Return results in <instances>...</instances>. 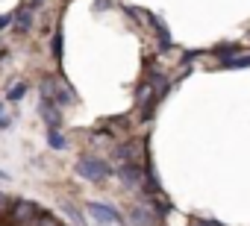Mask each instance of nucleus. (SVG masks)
<instances>
[{"instance_id":"obj_3","label":"nucleus","mask_w":250,"mask_h":226,"mask_svg":"<svg viewBox=\"0 0 250 226\" xmlns=\"http://www.w3.org/2000/svg\"><path fill=\"white\" fill-rule=\"evenodd\" d=\"M85 211L94 217V223H97V226H118V223H121L118 208H115V206H109V203H88V206H85Z\"/></svg>"},{"instance_id":"obj_22","label":"nucleus","mask_w":250,"mask_h":226,"mask_svg":"<svg viewBox=\"0 0 250 226\" xmlns=\"http://www.w3.org/2000/svg\"><path fill=\"white\" fill-rule=\"evenodd\" d=\"M9 179V173H3V170H0V182H6Z\"/></svg>"},{"instance_id":"obj_21","label":"nucleus","mask_w":250,"mask_h":226,"mask_svg":"<svg viewBox=\"0 0 250 226\" xmlns=\"http://www.w3.org/2000/svg\"><path fill=\"white\" fill-rule=\"evenodd\" d=\"M106 3H109V0H97V9H100V12H103V9H109Z\"/></svg>"},{"instance_id":"obj_4","label":"nucleus","mask_w":250,"mask_h":226,"mask_svg":"<svg viewBox=\"0 0 250 226\" xmlns=\"http://www.w3.org/2000/svg\"><path fill=\"white\" fill-rule=\"evenodd\" d=\"M118 176H121L124 188H130V191H139V188L145 185V170H142L139 162H121Z\"/></svg>"},{"instance_id":"obj_17","label":"nucleus","mask_w":250,"mask_h":226,"mask_svg":"<svg viewBox=\"0 0 250 226\" xmlns=\"http://www.w3.org/2000/svg\"><path fill=\"white\" fill-rule=\"evenodd\" d=\"M197 56H200V50H188V53L183 56V65H188V62H191V59H197Z\"/></svg>"},{"instance_id":"obj_19","label":"nucleus","mask_w":250,"mask_h":226,"mask_svg":"<svg viewBox=\"0 0 250 226\" xmlns=\"http://www.w3.org/2000/svg\"><path fill=\"white\" fill-rule=\"evenodd\" d=\"M42 6H44V0H30V9H33V12H39Z\"/></svg>"},{"instance_id":"obj_5","label":"nucleus","mask_w":250,"mask_h":226,"mask_svg":"<svg viewBox=\"0 0 250 226\" xmlns=\"http://www.w3.org/2000/svg\"><path fill=\"white\" fill-rule=\"evenodd\" d=\"M30 30H33V9L21 6L15 12V33H30Z\"/></svg>"},{"instance_id":"obj_12","label":"nucleus","mask_w":250,"mask_h":226,"mask_svg":"<svg viewBox=\"0 0 250 226\" xmlns=\"http://www.w3.org/2000/svg\"><path fill=\"white\" fill-rule=\"evenodd\" d=\"M238 50H241L238 44H221V47H215V56H218V59H229V56L238 53Z\"/></svg>"},{"instance_id":"obj_2","label":"nucleus","mask_w":250,"mask_h":226,"mask_svg":"<svg viewBox=\"0 0 250 226\" xmlns=\"http://www.w3.org/2000/svg\"><path fill=\"white\" fill-rule=\"evenodd\" d=\"M42 217V211H39V206L33 203V200H15L12 203V208H9V220L15 223V226H36V220Z\"/></svg>"},{"instance_id":"obj_1","label":"nucleus","mask_w":250,"mask_h":226,"mask_svg":"<svg viewBox=\"0 0 250 226\" xmlns=\"http://www.w3.org/2000/svg\"><path fill=\"white\" fill-rule=\"evenodd\" d=\"M77 176L80 179H85V182H106L115 170L103 162V159H97V156H80L77 159Z\"/></svg>"},{"instance_id":"obj_13","label":"nucleus","mask_w":250,"mask_h":226,"mask_svg":"<svg viewBox=\"0 0 250 226\" xmlns=\"http://www.w3.org/2000/svg\"><path fill=\"white\" fill-rule=\"evenodd\" d=\"M62 208H65V214H68V217L74 220V226H85V220H83V214H80V211H77V208H74L71 203H65Z\"/></svg>"},{"instance_id":"obj_15","label":"nucleus","mask_w":250,"mask_h":226,"mask_svg":"<svg viewBox=\"0 0 250 226\" xmlns=\"http://www.w3.org/2000/svg\"><path fill=\"white\" fill-rule=\"evenodd\" d=\"M12 127V118L6 115V109H3V103H0V130H9Z\"/></svg>"},{"instance_id":"obj_16","label":"nucleus","mask_w":250,"mask_h":226,"mask_svg":"<svg viewBox=\"0 0 250 226\" xmlns=\"http://www.w3.org/2000/svg\"><path fill=\"white\" fill-rule=\"evenodd\" d=\"M6 208H9V197H6V194H0V217H3Z\"/></svg>"},{"instance_id":"obj_11","label":"nucleus","mask_w":250,"mask_h":226,"mask_svg":"<svg viewBox=\"0 0 250 226\" xmlns=\"http://www.w3.org/2000/svg\"><path fill=\"white\" fill-rule=\"evenodd\" d=\"M62 41H65V38H62V30H56V33H53V59H56V62H62V56H65V53H62Z\"/></svg>"},{"instance_id":"obj_20","label":"nucleus","mask_w":250,"mask_h":226,"mask_svg":"<svg viewBox=\"0 0 250 226\" xmlns=\"http://www.w3.org/2000/svg\"><path fill=\"white\" fill-rule=\"evenodd\" d=\"M194 226H221V223H212V220H197Z\"/></svg>"},{"instance_id":"obj_14","label":"nucleus","mask_w":250,"mask_h":226,"mask_svg":"<svg viewBox=\"0 0 250 226\" xmlns=\"http://www.w3.org/2000/svg\"><path fill=\"white\" fill-rule=\"evenodd\" d=\"M36 226H62L56 217H50V214H42L39 220H36Z\"/></svg>"},{"instance_id":"obj_18","label":"nucleus","mask_w":250,"mask_h":226,"mask_svg":"<svg viewBox=\"0 0 250 226\" xmlns=\"http://www.w3.org/2000/svg\"><path fill=\"white\" fill-rule=\"evenodd\" d=\"M15 21V15H0V30H3V27H9Z\"/></svg>"},{"instance_id":"obj_6","label":"nucleus","mask_w":250,"mask_h":226,"mask_svg":"<svg viewBox=\"0 0 250 226\" xmlns=\"http://www.w3.org/2000/svg\"><path fill=\"white\" fill-rule=\"evenodd\" d=\"M133 226H153V211H150V206H136L133 208Z\"/></svg>"},{"instance_id":"obj_10","label":"nucleus","mask_w":250,"mask_h":226,"mask_svg":"<svg viewBox=\"0 0 250 226\" xmlns=\"http://www.w3.org/2000/svg\"><path fill=\"white\" fill-rule=\"evenodd\" d=\"M224 68H250V56H229L224 59Z\"/></svg>"},{"instance_id":"obj_9","label":"nucleus","mask_w":250,"mask_h":226,"mask_svg":"<svg viewBox=\"0 0 250 226\" xmlns=\"http://www.w3.org/2000/svg\"><path fill=\"white\" fill-rule=\"evenodd\" d=\"M24 94H27V82H18V85H12V88H9L6 100H9V103H18V100H21Z\"/></svg>"},{"instance_id":"obj_7","label":"nucleus","mask_w":250,"mask_h":226,"mask_svg":"<svg viewBox=\"0 0 250 226\" xmlns=\"http://www.w3.org/2000/svg\"><path fill=\"white\" fill-rule=\"evenodd\" d=\"M139 153H142L139 144H121L118 147V159L121 162H139Z\"/></svg>"},{"instance_id":"obj_8","label":"nucleus","mask_w":250,"mask_h":226,"mask_svg":"<svg viewBox=\"0 0 250 226\" xmlns=\"http://www.w3.org/2000/svg\"><path fill=\"white\" fill-rule=\"evenodd\" d=\"M47 144H50L53 150H65V135H62L59 130H47Z\"/></svg>"}]
</instances>
